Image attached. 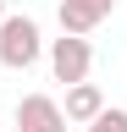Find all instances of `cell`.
<instances>
[{
  "label": "cell",
  "instance_id": "6da1fadb",
  "mask_svg": "<svg viewBox=\"0 0 127 132\" xmlns=\"http://www.w3.org/2000/svg\"><path fill=\"white\" fill-rule=\"evenodd\" d=\"M44 55V33H39V22L33 16H0V66L6 72H28Z\"/></svg>",
  "mask_w": 127,
  "mask_h": 132
},
{
  "label": "cell",
  "instance_id": "7a4b0ae2",
  "mask_svg": "<svg viewBox=\"0 0 127 132\" xmlns=\"http://www.w3.org/2000/svg\"><path fill=\"white\" fill-rule=\"evenodd\" d=\"M88 66H94L88 33H61V39H50V72H55V82H83Z\"/></svg>",
  "mask_w": 127,
  "mask_h": 132
},
{
  "label": "cell",
  "instance_id": "3957f363",
  "mask_svg": "<svg viewBox=\"0 0 127 132\" xmlns=\"http://www.w3.org/2000/svg\"><path fill=\"white\" fill-rule=\"evenodd\" d=\"M17 132H66V110L50 94H22L17 99Z\"/></svg>",
  "mask_w": 127,
  "mask_h": 132
},
{
  "label": "cell",
  "instance_id": "277c9868",
  "mask_svg": "<svg viewBox=\"0 0 127 132\" xmlns=\"http://www.w3.org/2000/svg\"><path fill=\"white\" fill-rule=\"evenodd\" d=\"M116 11V0H61V33H94L105 16Z\"/></svg>",
  "mask_w": 127,
  "mask_h": 132
},
{
  "label": "cell",
  "instance_id": "5b68a950",
  "mask_svg": "<svg viewBox=\"0 0 127 132\" xmlns=\"http://www.w3.org/2000/svg\"><path fill=\"white\" fill-rule=\"evenodd\" d=\"M61 110H66V121L72 127H83V121H94V116H100L105 110V94H100V82H66V105H61Z\"/></svg>",
  "mask_w": 127,
  "mask_h": 132
},
{
  "label": "cell",
  "instance_id": "8992f818",
  "mask_svg": "<svg viewBox=\"0 0 127 132\" xmlns=\"http://www.w3.org/2000/svg\"><path fill=\"white\" fill-rule=\"evenodd\" d=\"M83 132H127V110H116V105H105L94 121H83Z\"/></svg>",
  "mask_w": 127,
  "mask_h": 132
},
{
  "label": "cell",
  "instance_id": "52a82bcc",
  "mask_svg": "<svg viewBox=\"0 0 127 132\" xmlns=\"http://www.w3.org/2000/svg\"><path fill=\"white\" fill-rule=\"evenodd\" d=\"M0 16H6V0H0Z\"/></svg>",
  "mask_w": 127,
  "mask_h": 132
}]
</instances>
